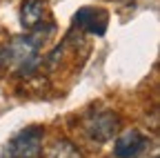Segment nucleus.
<instances>
[{"mask_svg":"<svg viewBox=\"0 0 160 158\" xmlns=\"http://www.w3.org/2000/svg\"><path fill=\"white\" fill-rule=\"evenodd\" d=\"M53 33V23L45 27H33L29 33L13 36L7 45L0 47V65L9 67L18 76H31L40 65V47Z\"/></svg>","mask_w":160,"mask_h":158,"instance_id":"obj_1","label":"nucleus"},{"mask_svg":"<svg viewBox=\"0 0 160 158\" xmlns=\"http://www.w3.org/2000/svg\"><path fill=\"white\" fill-rule=\"evenodd\" d=\"M42 134L40 125H29L9 138L2 158H40L42 156Z\"/></svg>","mask_w":160,"mask_h":158,"instance_id":"obj_2","label":"nucleus"},{"mask_svg":"<svg viewBox=\"0 0 160 158\" xmlns=\"http://www.w3.org/2000/svg\"><path fill=\"white\" fill-rule=\"evenodd\" d=\"M120 129V116L116 111H98L93 116H87L85 120V134L96 143H107Z\"/></svg>","mask_w":160,"mask_h":158,"instance_id":"obj_3","label":"nucleus"},{"mask_svg":"<svg viewBox=\"0 0 160 158\" xmlns=\"http://www.w3.org/2000/svg\"><path fill=\"white\" fill-rule=\"evenodd\" d=\"M147 147H149V138L145 134H140L138 129H129L122 134H116L113 156L116 158H138L145 154Z\"/></svg>","mask_w":160,"mask_h":158,"instance_id":"obj_4","label":"nucleus"},{"mask_svg":"<svg viewBox=\"0 0 160 158\" xmlns=\"http://www.w3.org/2000/svg\"><path fill=\"white\" fill-rule=\"evenodd\" d=\"M73 25L80 27V29H85L87 33L102 36L107 31V13L102 9L82 7V9H78V13L73 16Z\"/></svg>","mask_w":160,"mask_h":158,"instance_id":"obj_5","label":"nucleus"},{"mask_svg":"<svg viewBox=\"0 0 160 158\" xmlns=\"http://www.w3.org/2000/svg\"><path fill=\"white\" fill-rule=\"evenodd\" d=\"M47 13V7L42 0H25L22 9H20V20H22L25 29H33L42 23V18Z\"/></svg>","mask_w":160,"mask_h":158,"instance_id":"obj_6","label":"nucleus"},{"mask_svg":"<svg viewBox=\"0 0 160 158\" xmlns=\"http://www.w3.org/2000/svg\"><path fill=\"white\" fill-rule=\"evenodd\" d=\"M42 158H85V156H82V151H80L71 140H67V138H58V140H53L45 149Z\"/></svg>","mask_w":160,"mask_h":158,"instance_id":"obj_7","label":"nucleus"}]
</instances>
